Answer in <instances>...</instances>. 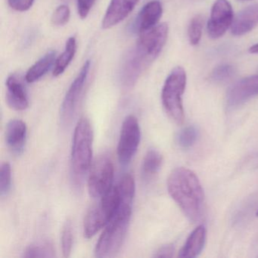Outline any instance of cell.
<instances>
[{"label": "cell", "instance_id": "10", "mask_svg": "<svg viewBox=\"0 0 258 258\" xmlns=\"http://www.w3.org/2000/svg\"><path fill=\"white\" fill-rule=\"evenodd\" d=\"M234 20L233 10L228 0H217L211 9L208 22V34L211 39H219L226 34Z\"/></svg>", "mask_w": 258, "mask_h": 258}, {"label": "cell", "instance_id": "28", "mask_svg": "<svg viewBox=\"0 0 258 258\" xmlns=\"http://www.w3.org/2000/svg\"><path fill=\"white\" fill-rule=\"evenodd\" d=\"M34 0H8L10 7L18 12L28 11L34 4Z\"/></svg>", "mask_w": 258, "mask_h": 258}, {"label": "cell", "instance_id": "16", "mask_svg": "<svg viewBox=\"0 0 258 258\" xmlns=\"http://www.w3.org/2000/svg\"><path fill=\"white\" fill-rule=\"evenodd\" d=\"M27 137L26 124L22 120H10L6 130V140L9 149L13 154L20 155L25 148Z\"/></svg>", "mask_w": 258, "mask_h": 258}, {"label": "cell", "instance_id": "23", "mask_svg": "<svg viewBox=\"0 0 258 258\" xmlns=\"http://www.w3.org/2000/svg\"><path fill=\"white\" fill-rule=\"evenodd\" d=\"M204 19L201 15H196L191 19L188 28V37L190 44L197 46L202 39Z\"/></svg>", "mask_w": 258, "mask_h": 258}, {"label": "cell", "instance_id": "1", "mask_svg": "<svg viewBox=\"0 0 258 258\" xmlns=\"http://www.w3.org/2000/svg\"><path fill=\"white\" fill-rule=\"evenodd\" d=\"M120 204L96 244L95 253L98 257L114 256L121 247L127 232L132 214L135 182L131 174H126L117 184Z\"/></svg>", "mask_w": 258, "mask_h": 258}, {"label": "cell", "instance_id": "24", "mask_svg": "<svg viewBox=\"0 0 258 258\" xmlns=\"http://www.w3.org/2000/svg\"><path fill=\"white\" fill-rule=\"evenodd\" d=\"M235 69L229 64H221L217 66L211 74V79L217 83H224L233 78Z\"/></svg>", "mask_w": 258, "mask_h": 258}, {"label": "cell", "instance_id": "8", "mask_svg": "<svg viewBox=\"0 0 258 258\" xmlns=\"http://www.w3.org/2000/svg\"><path fill=\"white\" fill-rule=\"evenodd\" d=\"M140 142V128L137 117L128 116L123 120L117 146V156L122 165H127L135 155Z\"/></svg>", "mask_w": 258, "mask_h": 258}, {"label": "cell", "instance_id": "32", "mask_svg": "<svg viewBox=\"0 0 258 258\" xmlns=\"http://www.w3.org/2000/svg\"><path fill=\"white\" fill-rule=\"evenodd\" d=\"M62 1H64V2H67V1H69V0H62Z\"/></svg>", "mask_w": 258, "mask_h": 258}, {"label": "cell", "instance_id": "4", "mask_svg": "<svg viewBox=\"0 0 258 258\" xmlns=\"http://www.w3.org/2000/svg\"><path fill=\"white\" fill-rule=\"evenodd\" d=\"M93 141L91 123L87 117H82L75 127L72 152V173L78 183H81L91 165Z\"/></svg>", "mask_w": 258, "mask_h": 258}, {"label": "cell", "instance_id": "30", "mask_svg": "<svg viewBox=\"0 0 258 258\" xmlns=\"http://www.w3.org/2000/svg\"><path fill=\"white\" fill-rule=\"evenodd\" d=\"M174 253V247L173 244H166L162 246L159 250L156 252L155 256L156 257H171Z\"/></svg>", "mask_w": 258, "mask_h": 258}, {"label": "cell", "instance_id": "26", "mask_svg": "<svg viewBox=\"0 0 258 258\" xmlns=\"http://www.w3.org/2000/svg\"><path fill=\"white\" fill-rule=\"evenodd\" d=\"M73 244V232L70 221L66 222L62 229L61 234V247L63 254L66 257L70 256Z\"/></svg>", "mask_w": 258, "mask_h": 258}, {"label": "cell", "instance_id": "33", "mask_svg": "<svg viewBox=\"0 0 258 258\" xmlns=\"http://www.w3.org/2000/svg\"><path fill=\"white\" fill-rule=\"evenodd\" d=\"M256 215L257 216V217H258V209H257V211H256Z\"/></svg>", "mask_w": 258, "mask_h": 258}, {"label": "cell", "instance_id": "19", "mask_svg": "<svg viewBox=\"0 0 258 258\" xmlns=\"http://www.w3.org/2000/svg\"><path fill=\"white\" fill-rule=\"evenodd\" d=\"M77 50V42L75 37H70L66 42V49L63 53L55 60L53 76L62 75L73 60Z\"/></svg>", "mask_w": 258, "mask_h": 258}, {"label": "cell", "instance_id": "3", "mask_svg": "<svg viewBox=\"0 0 258 258\" xmlns=\"http://www.w3.org/2000/svg\"><path fill=\"white\" fill-rule=\"evenodd\" d=\"M167 190L188 220H200L203 211V188L194 172L185 167L174 169L167 179Z\"/></svg>", "mask_w": 258, "mask_h": 258}, {"label": "cell", "instance_id": "12", "mask_svg": "<svg viewBox=\"0 0 258 258\" xmlns=\"http://www.w3.org/2000/svg\"><path fill=\"white\" fill-rule=\"evenodd\" d=\"M140 0H111L102 20L104 29L113 28L124 20Z\"/></svg>", "mask_w": 258, "mask_h": 258}, {"label": "cell", "instance_id": "17", "mask_svg": "<svg viewBox=\"0 0 258 258\" xmlns=\"http://www.w3.org/2000/svg\"><path fill=\"white\" fill-rule=\"evenodd\" d=\"M206 228L200 225L194 229L187 238L179 253V257L194 258L199 256L206 242Z\"/></svg>", "mask_w": 258, "mask_h": 258}, {"label": "cell", "instance_id": "14", "mask_svg": "<svg viewBox=\"0 0 258 258\" xmlns=\"http://www.w3.org/2000/svg\"><path fill=\"white\" fill-rule=\"evenodd\" d=\"M257 26L258 4H252L241 10L234 18L231 32L234 36L240 37L250 32Z\"/></svg>", "mask_w": 258, "mask_h": 258}, {"label": "cell", "instance_id": "9", "mask_svg": "<svg viewBox=\"0 0 258 258\" xmlns=\"http://www.w3.org/2000/svg\"><path fill=\"white\" fill-rule=\"evenodd\" d=\"M90 69V61H87L66 93L61 108V123L64 125H69L75 117Z\"/></svg>", "mask_w": 258, "mask_h": 258}, {"label": "cell", "instance_id": "6", "mask_svg": "<svg viewBox=\"0 0 258 258\" xmlns=\"http://www.w3.org/2000/svg\"><path fill=\"white\" fill-rule=\"evenodd\" d=\"M120 193L117 186L110 188L100 202L87 213L84 223V236L90 238L94 236L102 227L106 226L118 208Z\"/></svg>", "mask_w": 258, "mask_h": 258}, {"label": "cell", "instance_id": "5", "mask_svg": "<svg viewBox=\"0 0 258 258\" xmlns=\"http://www.w3.org/2000/svg\"><path fill=\"white\" fill-rule=\"evenodd\" d=\"M187 77L185 69L180 66L170 72L164 82L161 93L163 106L169 117L180 124L184 121L182 96L186 87Z\"/></svg>", "mask_w": 258, "mask_h": 258}, {"label": "cell", "instance_id": "11", "mask_svg": "<svg viewBox=\"0 0 258 258\" xmlns=\"http://www.w3.org/2000/svg\"><path fill=\"white\" fill-rule=\"evenodd\" d=\"M258 96V75L247 77L237 81L226 93V107L234 110Z\"/></svg>", "mask_w": 258, "mask_h": 258}, {"label": "cell", "instance_id": "25", "mask_svg": "<svg viewBox=\"0 0 258 258\" xmlns=\"http://www.w3.org/2000/svg\"><path fill=\"white\" fill-rule=\"evenodd\" d=\"M12 169L8 162H4L0 167V195L7 196L11 189Z\"/></svg>", "mask_w": 258, "mask_h": 258}, {"label": "cell", "instance_id": "27", "mask_svg": "<svg viewBox=\"0 0 258 258\" xmlns=\"http://www.w3.org/2000/svg\"><path fill=\"white\" fill-rule=\"evenodd\" d=\"M71 12L66 5L60 6L54 12L52 16V23L55 26H63L69 22Z\"/></svg>", "mask_w": 258, "mask_h": 258}, {"label": "cell", "instance_id": "7", "mask_svg": "<svg viewBox=\"0 0 258 258\" xmlns=\"http://www.w3.org/2000/svg\"><path fill=\"white\" fill-rule=\"evenodd\" d=\"M114 164L106 154L99 155L92 166L88 180L90 196L93 199L102 198L111 188L114 178Z\"/></svg>", "mask_w": 258, "mask_h": 258}, {"label": "cell", "instance_id": "15", "mask_svg": "<svg viewBox=\"0 0 258 258\" xmlns=\"http://www.w3.org/2000/svg\"><path fill=\"white\" fill-rule=\"evenodd\" d=\"M162 14V5L159 1L154 0L148 3L142 9L136 21V28L139 34L149 31L158 25Z\"/></svg>", "mask_w": 258, "mask_h": 258}, {"label": "cell", "instance_id": "21", "mask_svg": "<svg viewBox=\"0 0 258 258\" xmlns=\"http://www.w3.org/2000/svg\"><path fill=\"white\" fill-rule=\"evenodd\" d=\"M53 244L47 240L33 243L25 250V257H54L55 256Z\"/></svg>", "mask_w": 258, "mask_h": 258}, {"label": "cell", "instance_id": "22", "mask_svg": "<svg viewBox=\"0 0 258 258\" xmlns=\"http://www.w3.org/2000/svg\"><path fill=\"white\" fill-rule=\"evenodd\" d=\"M199 137V131L195 126H188L178 134L177 143L182 149H189L194 146Z\"/></svg>", "mask_w": 258, "mask_h": 258}, {"label": "cell", "instance_id": "13", "mask_svg": "<svg viewBox=\"0 0 258 258\" xmlns=\"http://www.w3.org/2000/svg\"><path fill=\"white\" fill-rule=\"evenodd\" d=\"M7 102L12 109L23 111L29 105L28 94L23 83L16 75L9 77L7 81Z\"/></svg>", "mask_w": 258, "mask_h": 258}, {"label": "cell", "instance_id": "2", "mask_svg": "<svg viewBox=\"0 0 258 258\" xmlns=\"http://www.w3.org/2000/svg\"><path fill=\"white\" fill-rule=\"evenodd\" d=\"M168 32V25L162 23L140 34L137 44L126 55L122 68L121 79L124 87H133L156 59L165 46Z\"/></svg>", "mask_w": 258, "mask_h": 258}, {"label": "cell", "instance_id": "20", "mask_svg": "<svg viewBox=\"0 0 258 258\" xmlns=\"http://www.w3.org/2000/svg\"><path fill=\"white\" fill-rule=\"evenodd\" d=\"M163 157L158 151L151 149L146 153L142 166V173L146 179H151L159 172L162 166Z\"/></svg>", "mask_w": 258, "mask_h": 258}, {"label": "cell", "instance_id": "18", "mask_svg": "<svg viewBox=\"0 0 258 258\" xmlns=\"http://www.w3.org/2000/svg\"><path fill=\"white\" fill-rule=\"evenodd\" d=\"M55 61V52L49 51L42 57L27 72L25 80L28 83H34L43 78Z\"/></svg>", "mask_w": 258, "mask_h": 258}, {"label": "cell", "instance_id": "29", "mask_svg": "<svg viewBox=\"0 0 258 258\" xmlns=\"http://www.w3.org/2000/svg\"><path fill=\"white\" fill-rule=\"evenodd\" d=\"M96 0H78V11L80 17L85 19L88 16Z\"/></svg>", "mask_w": 258, "mask_h": 258}, {"label": "cell", "instance_id": "31", "mask_svg": "<svg viewBox=\"0 0 258 258\" xmlns=\"http://www.w3.org/2000/svg\"><path fill=\"white\" fill-rule=\"evenodd\" d=\"M249 52L251 54H258V43L250 46L248 49Z\"/></svg>", "mask_w": 258, "mask_h": 258}]
</instances>
